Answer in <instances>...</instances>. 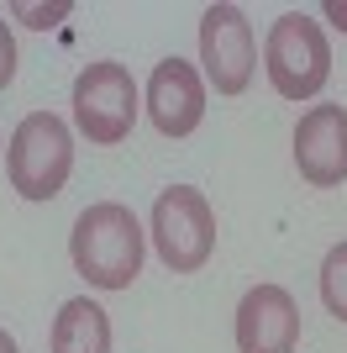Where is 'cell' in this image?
I'll list each match as a JSON object with an SVG mask.
<instances>
[{"mask_svg":"<svg viewBox=\"0 0 347 353\" xmlns=\"http://www.w3.org/2000/svg\"><path fill=\"white\" fill-rule=\"evenodd\" d=\"M200 63L216 95H242L258 69V43H253V21L237 6H211L200 16Z\"/></svg>","mask_w":347,"mask_h":353,"instance_id":"cell-6","label":"cell"},{"mask_svg":"<svg viewBox=\"0 0 347 353\" xmlns=\"http://www.w3.org/2000/svg\"><path fill=\"white\" fill-rule=\"evenodd\" d=\"M74 127L90 137L95 148L127 143L137 127V85H132L127 63H90L74 79Z\"/></svg>","mask_w":347,"mask_h":353,"instance_id":"cell-5","label":"cell"},{"mask_svg":"<svg viewBox=\"0 0 347 353\" xmlns=\"http://www.w3.org/2000/svg\"><path fill=\"white\" fill-rule=\"evenodd\" d=\"M147 117L163 137H189L205 121V85L195 63L185 59H163L147 79Z\"/></svg>","mask_w":347,"mask_h":353,"instance_id":"cell-9","label":"cell"},{"mask_svg":"<svg viewBox=\"0 0 347 353\" xmlns=\"http://www.w3.org/2000/svg\"><path fill=\"white\" fill-rule=\"evenodd\" d=\"M300 306L284 285H253L237 306V353H295Z\"/></svg>","mask_w":347,"mask_h":353,"instance_id":"cell-8","label":"cell"},{"mask_svg":"<svg viewBox=\"0 0 347 353\" xmlns=\"http://www.w3.org/2000/svg\"><path fill=\"white\" fill-rule=\"evenodd\" d=\"M74 169V137L53 111H27L6 143V174L21 201H53L69 185Z\"/></svg>","mask_w":347,"mask_h":353,"instance_id":"cell-2","label":"cell"},{"mask_svg":"<svg viewBox=\"0 0 347 353\" xmlns=\"http://www.w3.org/2000/svg\"><path fill=\"white\" fill-rule=\"evenodd\" d=\"M0 353H21V348H16V338L6 332V327H0Z\"/></svg>","mask_w":347,"mask_h":353,"instance_id":"cell-15","label":"cell"},{"mask_svg":"<svg viewBox=\"0 0 347 353\" xmlns=\"http://www.w3.org/2000/svg\"><path fill=\"white\" fill-rule=\"evenodd\" d=\"M295 169L305 185L332 190L347 179V111L342 105H311L295 127Z\"/></svg>","mask_w":347,"mask_h":353,"instance_id":"cell-7","label":"cell"},{"mask_svg":"<svg viewBox=\"0 0 347 353\" xmlns=\"http://www.w3.org/2000/svg\"><path fill=\"white\" fill-rule=\"evenodd\" d=\"M48 348L53 353H111V316L90 295L63 301V311L53 316V332H48Z\"/></svg>","mask_w":347,"mask_h":353,"instance_id":"cell-10","label":"cell"},{"mask_svg":"<svg viewBox=\"0 0 347 353\" xmlns=\"http://www.w3.org/2000/svg\"><path fill=\"white\" fill-rule=\"evenodd\" d=\"M153 248L174 274H195L216 253V211L195 185H169L153 201Z\"/></svg>","mask_w":347,"mask_h":353,"instance_id":"cell-4","label":"cell"},{"mask_svg":"<svg viewBox=\"0 0 347 353\" xmlns=\"http://www.w3.org/2000/svg\"><path fill=\"white\" fill-rule=\"evenodd\" d=\"M16 79V37L11 27H6V16H0V90Z\"/></svg>","mask_w":347,"mask_h":353,"instance_id":"cell-13","label":"cell"},{"mask_svg":"<svg viewBox=\"0 0 347 353\" xmlns=\"http://www.w3.org/2000/svg\"><path fill=\"white\" fill-rule=\"evenodd\" d=\"M321 301L337 322H347V243H337L321 264Z\"/></svg>","mask_w":347,"mask_h":353,"instance_id":"cell-11","label":"cell"},{"mask_svg":"<svg viewBox=\"0 0 347 353\" xmlns=\"http://www.w3.org/2000/svg\"><path fill=\"white\" fill-rule=\"evenodd\" d=\"M11 16H16V21H27V27H37V32H48V27H58V21L69 16V6H27V0H16Z\"/></svg>","mask_w":347,"mask_h":353,"instance_id":"cell-12","label":"cell"},{"mask_svg":"<svg viewBox=\"0 0 347 353\" xmlns=\"http://www.w3.org/2000/svg\"><path fill=\"white\" fill-rule=\"evenodd\" d=\"M326 16H332V27L347 32V0H326Z\"/></svg>","mask_w":347,"mask_h":353,"instance_id":"cell-14","label":"cell"},{"mask_svg":"<svg viewBox=\"0 0 347 353\" xmlns=\"http://www.w3.org/2000/svg\"><path fill=\"white\" fill-rule=\"evenodd\" d=\"M69 259L95 290H127L143 274V221L121 201H95L74 221Z\"/></svg>","mask_w":347,"mask_h":353,"instance_id":"cell-1","label":"cell"},{"mask_svg":"<svg viewBox=\"0 0 347 353\" xmlns=\"http://www.w3.org/2000/svg\"><path fill=\"white\" fill-rule=\"evenodd\" d=\"M263 69L284 101L321 95L332 79V43H326L321 21H311L305 11H284L263 37Z\"/></svg>","mask_w":347,"mask_h":353,"instance_id":"cell-3","label":"cell"}]
</instances>
